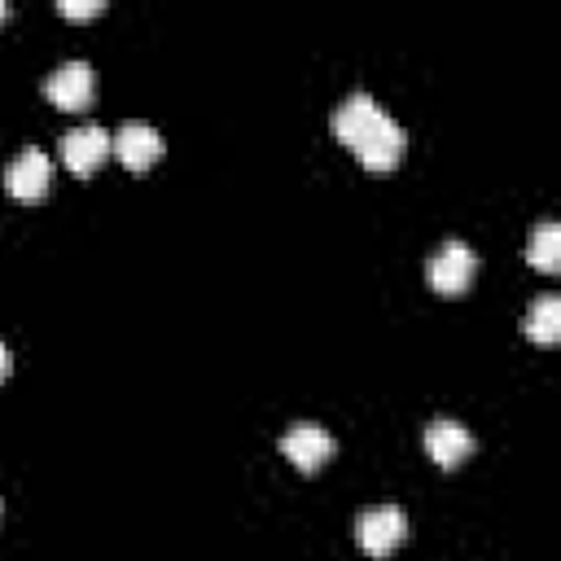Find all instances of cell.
I'll use <instances>...</instances> for the list:
<instances>
[{
	"instance_id": "11",
	"label": "cell",
	"mask_w": 561,
	"mask_h": 561,
	"mask_svg": "<svg viewBox=\"0 0 561 561\" xmlns=\"http://www.w3.org/2000/svg\"><path fill=\"white\" fill-rule=\"evenodd\" d=\"M522 329H526V337H530V342L552 346V342L561 337V298H557V294H539V298H535V307L526 311Z\"/></svg>"
},
{
	"instance_id": "9",
	"label": "cell",
	"mask_w": 561,
	"mask_h": 561,
	"mask_svg": "<svg viewBox=\"0 0 561 561\" xmlns=\"http://www.w3.org/2000/svg\"><path fill=\"white\" fill-rule=\"evenodd\" d=\"M425 451H430L434 465L456 469V465H465L473 456V434L460 421H451V416H434L425 425Z\"/></svg>"
},
{
	"instance_id": "3",
	"label": "cell",
	"mask_w": 561,
	"mask_h": 561,
	"mask_svg": "<svg viewBox=\"0 0 561 561\" xmlns=\"http://www.w3.org/2000/svg\"><path fill=\"white\" fill-rule=\"evenodd\" d=\"M333 434L324 430V425H311V421H298V425H289L285 434H280V456L294 465V469H302V473H316L320 465H329V456H333Z\"/></svg>"
},
{
	"instance_id": "2",
	"label": "cell",
	"mask_w": 561,
	"mask_h": 561,
	"mask_svg": "<svg viewBox=\"0 0 561 561\" xmlns=\"http://www.w3.org/2000/svg\"><path fill=\"white\" fill-rule=\"evenodd\" d=\"M473 272H478V254L465 241H443V250H434L425 263V276L438 294H465Z\"/></svg>"
},
{
	"instance_id": "7",
	"label": "cell",
	"mask_w": 561,
	"mask_h": 561,
	"mask_svg": "<svg viewBox=\"0 0 561 561\" xmlns=\"http://www.w3.org/2000/svg\"><path fill=\"white\" fill-rule=\"evenodd\" d=\"M110 153L127 167V171H149L158 158H162V136L149 127V123H123L114 136H110Z\"/></svg>"
},
{
	"instance_id": "14",
	"label": "cell",
	"mask_w": 561,
	"mask_h": 561,
	"mask_svg": "<svg viewBox=\"0 0 561 561\" xmlns=\"http://www.w3.org/2000/svg\"><path fill=\"white\" fill-rule=\"evenodd\" d=\"M9 368H13V355H9V346H4V342H0V381H4V377H9Z\"/></svg>"
},
{
	"instance_id": "1",
	"label": "cell",
	"mask_w": 561,
	"mask_h": 561,
	"mask_svg": "<svg viewBox=\"0 0 561 561\" xmlns=\"http://www.w3.org/2000/svg\"><path fill=\"white\" fill-rule=\"evenodd\" d=\"M408 535V513L399 504H377V508H364L355 517V539L368 557H390Z\"/></svg>"
},
{
	"instance_id": "6",
	"label": "cell",
	"mask_w": 561,
	"mask_h": 561,
	"mask_svg": "<svg viewBox=\"0 0 561 561\" xmlns=\"http://www.w3.org/2000/svg\"><path fill=\"white\" fill-rule=\"evenodd\" d=\"M57 149H61V162L70 167V175H92L110 153V131L96 123H83V127H70Z\"/></svg>"
},
{
	"instance_id": "13",
	"label": "cell",
	"mask_w": 561,
	"mask_h": 561,
	"mask_svg": "<svg viewBox=\"0 0 561 561\" xmlns=\"http://www.w3.org/2000/svg\"><path fill=\"white\" fill-rule=\"evenodd\" d=\"M105 4L101 0H57V13L61 18H96Z\"/></svg>"
},
{
	"instance_id": "10",
	"label": "cell",
	"mask_w": 561,
	"mask_h": 561,
	"mask_svg": "<svg viewBox=\"0 0 561 561\" xmlns=\"http://www.w3.org/2000/svg\"><path fill=\"white\" fill-rule=\"evenodd\" d=\"M381 114H386V110H381L368 92H351V96L333 110V136H337L342 145H355V140H359V136H364Z\"/></svg>"
},
{
	"instance_id": "5",
	"label": "cell",
	"mask_w": 561,
	"mask_h": 561,
	"mask_svg": "<svg viewBox=\"0 0 561 561\" xmlns=\"http://www.w3.org/2000/svg\"><path fill=\"white\" fill-rule=\"evenodd\" d=\"M403 145H408V136H403V127L390 118V114H381L351 149H355V158L368 167V171H390L399 158H403Z\"/></svg>"
},
{
	"instance_id": "8",
	"label": "cell",
	"mask_w": 561,
	"mask_h": 561,
	"mask_svg": "<svg viewBox=\"0 0 561 561\" xmlns=\"http://www.w3.org/2000/svg\"><path fill=\"white\" fill-rule=\"evenodd\" d=\"M44 96L57 105V110H88L92 101V66L88 61H61L48 79H44Z\"/></svg>"
},
{
	"instance_id": "15",
	"label": "cell",
	"mask_w": 561,
	"mask_h": 561,
	"mask_svg": "<svg viewBox=\"0 0 561 561\" xmlns=\"http://www.w3.org/2000/svg\"><path fill=\"white\" fill-rule=\"evenodd\" d=\"M4 18H9V4H4V0H0V22H4Z\"/></svg>"
},
{
	"instance_id": "12",
	"label": "cell",
	"mask_w": 561,
	"mask_h": 561,
	"mask_svg": "<svg viewBox=\"0 0 561 561\" xmlns=\"http://www.w3.org/2000/svg\"><path fill=\"white\" fill-rule=\"evenodd\" d=\"M526 259L539 272H557L561 267V228L557 224H539L535 237H530V245H526Z\"/></svg>"
},
{
	"instance_id": "4",
	"label": "cell",
	"mask_w": 561,
	"mask_h": 561,
	"mask_svg": "<svg viewBox=\"0 0 561 561\" xmlns=\"http://www.w3.org/2000/svg\"><path fill=\"white\" fill-rule=\"evenodd\" d=\"M48 184H53V158H48L44 149H35V145H26V149L4 167V188H9V197H18V202H39V197L48 193Z\"/></svg>"
}]
</instances>
